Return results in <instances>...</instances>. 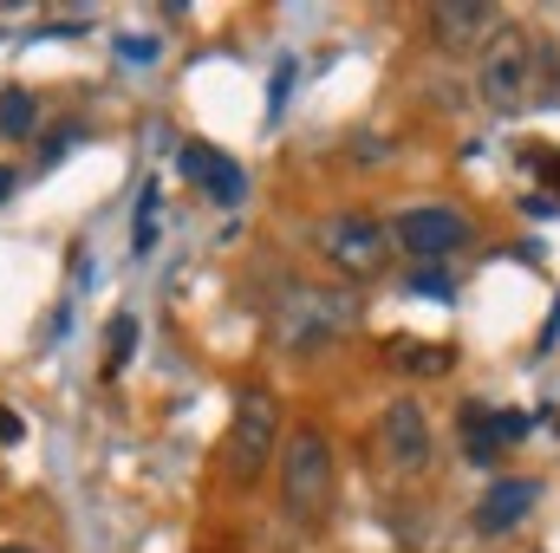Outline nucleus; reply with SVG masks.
Listing matches in <instances>:
<instances>
[{
  "instance_id": "f257e3e1",
  "label": "nucleus",
  "mask_w": 560,
  "mask_h": 553,
  "mask_svg": "<svg viewBox=\"0 0 560 553\" xmlns=\"http://www.w3.org/2000/svg\"><path fill=\"white\" fill-rule=\"evenodd\" d=\"M482 98L489 111H541L560 105V52L535 33L502 26L489 59H482Z\"/></svg>"
},
{
  "instance_id": "f03ea898",
  "label": "nucleus",
  "mask_w": 560,
  "mask_h": 553,
  "mask_svg": "<svg viewBox=\"0 0 560 553\" xmlns=\"http://www.w3.org/2000/svg\"><path fill=\"white\" fill-rule=\"evenodd\" d=\"M280 515L293 528H319L326 508H332V482H339V462H332V436L319 423H293L280 436Z\"/></svg>"
},
{
  "instance_id": "7ed1b4c3",
  "label": "nucleus",
  "mask_w": 560,
  "mask_h": 553,
  "mask_svg": "<svg viewBox=\"0 0 560 553\" xmlns=\"http://www.w3.org/2000/svg\"><path fill=\"white\" fill-rule=\"evenodd\" d=\"M280 398L275 391H242V404L229 416V436H222V475L235 482V489H248V482H261L268 469H275L280 456Z\"/></svg>"
},
{
  "instance_id": "20e7f679",
  "label": "nucleus",
  "mask_w": 560,
  "mask_h": 553,
  "mask_svg": "<svg viewBox=\"0 0 560 553\" xmlns=\"http://www.w3.org/2000/svg\"><path fill=\"white\" fill-rule=\"evenodd\" d=\"M352 326V299L326 286H287L275 306V339L287 352H326Z\"/></svg>"
},
{
  "instance_id": "39448f33",
  "label": "nucleus",
  "mask_w": 560,
  "mask_h": 553,
  "mask_svg": "<svg viewBox=\"0 0 560 553\" xmlns=\"http://www.w3.org/2000/svg\"><path fill=\"white\" fill-rule=\"evenodd\" d=\"M476 242V222L463 215V209H443V202H423V209H405L398 222H392V248H405L411 261H450V255H463Z\"/></svg>"
},
{
  "instance_id": "423d86ee",
  "label": "nucleus",
  "mask_w": 560,
  "mask_h": 553,
  "mask_svg": "<svg viewBox=\"0 0 560 553\" xmlns=\"http://www.w3.org/2000/svg\"><path fill=\"white\" fill-rule=\"evenodd\" d=\"M319 255L346 280H372V274H385V261H392V228L372 222V215H359V209L352 215H332L319 228Z\"/></svg>"
},
{
  "instance_id": "0eeeda50",
  "label": "nucleus",
  "mask_w": 560,
  "mask_h": 553,
  "mask_svg": "<svg viewBox=\"0 0 560 553\" xmlns=\"http://www.w3.org/2000/svg\"><path fill=\"white\" fill-rule=\"evenodd\" d=\"M372 456L392 475H423L430 469V423H423V411L411 398H398V404L378 411V423H372Z\"/></svg>"
},
{
  "instance_id": "6e6552de",
  "label": "nucleus",
  "mask_w": 560,
  "mask_h": 553,
  "mask_svg": "<svg viewBox=\"0 0 560 553\" xmlns=\"http://www.w3.org/2000/svg\"><path fill=\"white\" fill-rule=\"evenodd\" d=\"M495 26H502V13L489 0H443V7H430V39L443 52H469V46L495 39Z\"/></svg>"
},
{
  "instance_id": "1a4fd4ad",
  "label": "nucleus",
  "mask_w": 560,
  "mask_h": 553,
  "mask_svg": "<svg viewBox=\"0 0 560 553\" xmlns=\"http://www.w3.org/2000/svg\"><path fill=\"white\" fill-rule=\"evenodd\" d=\"M183 176H189L209 202H222V209H235V202L248 196L242 163H229V156H222V150H209V143H189V150H183Z\"/></svg>"
},
{
  "instance_id": "9d476101",
  "label": "nucleus",
  "mask_w": 560,
  "mask_h": 553,
  "mask_svg": "<svg viewBox=\"0 0 560 553\" xmlns=\"http://www.w3.org/2000/svg\"><path fill=\"white\" fill-rule=\"evenodd\" d=\"M535 502H541V482H528V475H502V482H489V495H482V508H476V528H482V534H509V528L528 521Z\"/></svg>"
},
{
  "instance_id": "9b49d317",
  "label": "nucleus",
  "mask_w": 560,
  "mask_h": 553,
  "mask_svg": "<svg viewBox=\"0 0 560 553\" xmlns=\"http://www.w3.org/2000/svg\"><path fill=\"white\" fill-rule=\"evenodd\" d=\"M528 430V416L515 411H482V404H463V436H469V462H495L502 456V443H515Z\"/></svg>"
},
{
  "instance_id": "f8f14e48",
  "label": "nucleus",
  "mask_w": 560,
  "mask_h": 553,
  "mask_svg": "<svg viewBox=\"0 0 560 553\" xmlns=\"http://www.w3.org/2000/svg\"><path fill=\"white\" fill-rule=\"evenodd\" d=\"M385 352H392V365H405L418 378H443L456 365V345H430V339H392Z\"/></svg>"
},
{
  "instance_id": "ddd939ff",
  "label": "nucleus",
  "mask_w": 560,
  "mask_h": 553,
  "mask_svg": "<svg viewBox=\"0 0 560 553\" xmlns=\"http://www.w3.org/2000/svg\"><path fill=\"white\" fill-rule=\"evenodd\" d=\"M33 125H39V105H33V92H0V138H33Z\"/></svg>"
},
{
  "instance_id": "4468645a",
  "label": "nucleus",
  "mask_w": 560,
  "mask_h": 553,
  "mask_svg": "<svg viewBox=\"0 0 560 553\" xmlns=\"http://www.w3.org/2000/svg\"><path fill=\"white\" fill-rule=\"evenodd\" d=\"M131 345H138V319H131V313H118V319H112V332H105V365L118 372V365L131 358Z\"/></svg>"
},
{
  "instance_id": "2eb2a0df",
  "label": "nucleus",
  "mask_w": 560,
  "mask_h": 553,
  "mask_svg": "<svg viewBox=\"0 0 560 553\" xmlns=\"http://www.w3.org/2000/svg\"><path fill=\"white\" fill-rule=\"evenodd\" d=\"M118 59H131V66H150V59H156V39H150V33H125V39H118Z\"/></svg>"
},
{
  "instance_id": "dca6fc26",
  "label": "nucleus",
  "mask_w": 560,
  "mask_h": 553,
  "mask_svg": "<svg viewBox=\"0 0 560 553\" xmlns=\"http://www.w3.org/2000/svg\"><path fill=\"white\" fill-rule=\"evenodd\" d=\"M72 143H79V131H72V125H59V131L46 138V150H39V163H59V156H66Z\"/></svg>"
},
{
  "instance_id": "f3484780",
  "label": "nucleus",
  "mask_w": 560,
  "mask_h": 553,
  "mask_svg": "<svg viewBox=\"0 0 560 553\" xmlns=\"http://www.w3.org/2000/svg\"><path fill=\"white\" fill-rule=\"evenodd\" d=\"M418 293H436V299H450L456 286H450V274H430V268H423V274H418Z\"/></svg>"
},
{
  "instance_id": "a211bd4d",
  "label": "nucleus",
  "mask_w": 560,
  "mask_h": 553,
  "mask_svg": "<svg viewBox=\"0 0 560 553\" xmlns=\"http://www.w3.org/2000/svg\"><path fill=\"white\" fill-rule=\"evenodd\" d=\"M0 443H20V416L13 411H0Z\"/></svg>"
},
{
  "instance_id": "6ab92c4d",
  "label": "nucleus",
  "mask_w": 560,
  "mask_h": 553,
  "mask_svg": "<svg viewBox=\"0 0 560 553\" xmlns=\"http://www.w3.org/2000/svg\"><path fill=\"white\" fill-rule=\"evenodd\" d=\"M13 183H20V176H13V169H0V202L13 196Z\"/></svg>"
},
{
  "instance_id": "aec40b11",
  "label": "nucleus",
  "mask_w": 560,
  "mask_h": 553,
  "mask_svg": "<svg viewBox=\"0 0 560 553\" xmlns=\"http://www.w3.org/2000/svg\"><path fill=\"white\" fill-rule=\"evenodd\" d=\"M0 553H39V548H20V541H7V548H0Z\"/></svg>"
}]
</instances>
